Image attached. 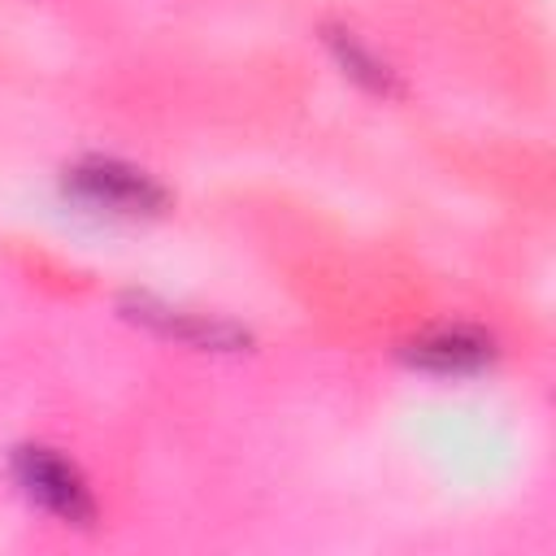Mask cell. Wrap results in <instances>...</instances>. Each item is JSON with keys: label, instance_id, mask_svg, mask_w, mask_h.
Instances as JSON below:
<instances>
[{"label": "cell", "instance_id": "7a4b0ae2", "mask_svg": "<svg viewBox=\"0 0 556 556\" xmlns=\"http://www.w3.org/2000/svg\"><path fill=\"white\" fill-rule=\"evenodd\" d=\"M65 187L83 204L104 208V213H122V217H148V213L165 208L161 182H152L143 169L109 161V156H87L74 169H65Z\"/></svg>", "mask_w": 556, "mask_h": 556}, {"label": "cell", "instance_id": "6da1fadb", "mask_svg": "<svg viewBox=\"0 0 556 556\" xmlns=\"http://www.w3.org/2000/svg\"><path fill=\"white\" fill-rule=\"evenodd\" d=\"M13 478L22 486V495L30 504H39L43 513H52L65 526H91L96 517V500L87 478L78 473L74 460H65L52 447H17L13 452Z\"/></svg>", "mask_w": 556, "mask_h": 556}, {"label": "cell", "instance_id": "5b68a950", "mask_svg": "<svg viewBox=\"0 0 556 556\" xmlns=\"http://www.w3.org/2000/svg\"><path fill=\"white\" fill-rule=\"evenodd\" d=\"M326 43H330V48H334V56L343 61V70H348L352 78H361L369 91H382V96L400 91V87H395V74H391L374 52H365L348 30H326Z\"/></svg>", "mask_w": 556, "mask_h": 556}, {"label": "cell", "instance_id": "3957f363", "mask_svg": "<svg viewBox=\"0 0 556 556\" xmlns=\"http://www.w3.org/2000/svg\"><path fill=\"white\" fill-rule=\"evenodd\" d=\"M400 356L426 374H478L495 361V339L473 326H443L404 343Z\"/></svg>", "mask_w": 556, "mask_h": 556}, {"label": "cell", "instance_id": "277c9868", "mask_svg": "<svg viewBox=\"0 0 556 556\" xmlns=\"http://www.w3.org/2000/svg\"><path fill=\"white\" fill-rule=\"evenodd\" d=\"M139 321H148L152 330L169 334V339H182V343H200V348H230L239 343V330L230 326H217V321H204V317H187L178 308H165V304H152V300H135V313Z\"/></svg>", "mask_w": 556, "mask_h": 556}]
</instances>
